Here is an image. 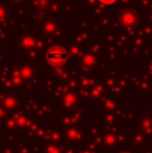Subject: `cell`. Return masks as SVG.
Listing matches in <instances>:
<instances>
[{
  "mask_svg": "<svg viewBox=\"0 0 152 153\" xmlns=\"http://www.w3.org/2000/svg\"><path fill=\"white\" fill-rule=\"evenodd\" d=\"M97 1L102 5H113V4H116L118 0H97Z\"/></svg>",
  "mask_w": 152,
  "mask_h": 153,
  "instance_id": "obj_2",
  "label": "cell"
},
{
  "mask_svg": "<svg viewBox=\"0 0 152 153\" xmlns=\"http://www.w3.org/2000/svg\"><path fill=\"white\" fill-rule=\"evenodd\" d=\"M67 51L61 46H54V47L48 48L46 53V61L53 66H61L67 61Z\"/></svg>",
  "mask_w": 152,
  "mask_h": 153,
  "instance_id": "obj_1",
  "label": "cell"
}]
</instances>
